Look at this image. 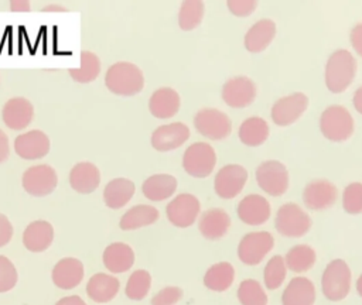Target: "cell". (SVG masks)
Instances as JSON below:
<instances>
[{
    "label": "cell",
    "instance_id": "obj_1",
    "mask_svg": "<svg viewBox=\"0 0 362 305\" xmlns=\"http://www.w3.org/2000/svg\"><path fill=\"white\" fill-rule=\"evenodd\" d=\"M105 85L115 95L134 96L141 92L144 86V76L137 65L120 61L110 65L106 71Z\"/></svg>",
    "mask_w": 362,
    "mask_h": 305
},
{
    "label": "cell",
    "instance_id": "obj_2",
    "mask_svg": "<svg viewBox=\"0 0 362 305\" xmlns=\"http://www.w3.org/2000/svg\"><path fill=\"white\" fill-rule=\"evenodd\" d=\"M356 61L346 49L334 51L325 65V85L332 93L344 92L354 80Z\"/></svg>",
    "mask_w": 362,
    "mask_h": 305
},
{
    "label": "cell",
    "instance_id": "obj_3",
    "mask_svg": "<svg viewBox=\"0 0 362 305\" xmlns=\"http://www.w3.org/2000/svg\"><path fill=\"white\" fill-rule=\"evenodd\" d=\"M321 289L324 297L332 302L342 301L349 294L351 270L344 260L335 258L327 264L321 278Z\"/></svg>",
    "mask_w": 362,
    "mask_h": 305
},
{
    "label": "cell",
    "instance_id": "obj_4",
    "mask_svg": "<svg viewBox=\"0 0 362 305\" xmlns=\"http://www.w3.org/2000/svg\"><path fill=\"white\" fill-rule=\"evenodd\" d=\"M354 119L348 109L341 104L328 106L320 116V130L331 141L348 140L354 133Z\"/></svg>",
    "mask_w": 362,
    "mask_h": 305
},
{
    "label": "cell",
    "instance_id": "obj_5",
    "mask_svg": "<svg viewBox=\"0 0 362 305\" xmlns=\"http://www.w3.org/2000/svg\"><path fill=\"white\" fill-rule=\"evenodd\" d=\"M274 227L286 237H301L310 230L311 219L297 203L288 202L277 209Z\"/></svg>",
    "mask_w": 362,
    "mask_h": 305
},
{
    "label": "cell",
    "instance_id": "obj_6",
    "mask_svg": "<svg viewBox=\"0 0 362 305\" xmlns=\"http://www.w3.org/2000/svg\"><path fill=\"white\" fill-rule=\"evenodd\" d=\"M216 154L212 145L204 141L192 143L182 155L184 171L194 178H206L215 168Z\"/></svg>",
    "mask_w": 362,
    "mask_h": 305
},
{
    "label": "cell",
    "instance_id": "obj_7",
    "mask_svg": "<svg viewBox=\"0 0 362 305\" xmlns=\"http://www.w3.org/2000/svg\"><path fill=\"white\" fill-rule=\"evenodd\" d=\"M197 131L209 140H223L232 131V123L228 114L214 107H204L194 116Z\"/></svg>",
    "mask_w": 362,
    "mask_h": 305
},
{
    "label": "cell",
    "instance_id": "obj_8",
    "mask_svg": "<svg viewBox=\"0 0 362 305\" xmlns=\"http://www.w3.org/2000/svg\"><path fill=\"white\" fill-rule=\"evenodd\" d=\"M256 181L267 195L281 196L288 188V171L280 161L267 160L256 168Z\"/></svg>",
    "mask_w": 362,
    "mask_h": 305
},
{
    "label": "cell",
    "instance_id": "obj_9",
    "mask_svg": "<svg viewBox=\"0 0 362 305\" xmlns=\"http://www.w3.org/2000/svg\"><path fill=\"white\" fill-rule=\"evenodd\" d=\"M274 239L269 232H250L245 234L238 246V257L246 265H257L273 249Z\"/></svg>",
    "mask_w": 362,
    "mask_h": 305
},
{
    "label": "cell",
    "instance_id": "obj_10",
    "mask_svg": "<svg viewBox=\"0 0 362 305\" xmlns=\"http://www.w3.org/2000/svg\"><path fill=\"white\" fill-rule=\"evenodd\" d=\"M23 188L33 196H47L58 185V175L51 165L38 164L25 169L21 178Z\"/></svg>",
    "mask_w": 362,
    "mask_h": 305
},
{
    "label": "cell",
    "instance_id": "obj_11",
    "mask_svg": "<svg viewBox=\"0 0 362 305\" xmlns=\"http://www.w3.org/2000/svg\"><path fill=\"white\" fill-rule=\"evenodd\" d=\"M247 181V171L239 164H228L222 167L214 179L215 193L222 199L238 196Z\"/></svg>",
    "mask_w": 362,
    "mask_h": 305
},
{
    "label": "cell",
    "instance_id": "obj_12",
    "mask_svg": "<svg viewBox=\"0 0 362 305\" xmlns=\"http://www.w3.org/2000/svg\"><path fill=\"white\" fill-rule=\"evenodd\" d=\"M308 106V97L303 92H296L288 96H283L274 102L270 116L274 124L286 127L293 124L305 112Z\"/></svg>",
    "mask_w": 362,
    "mask_h": 305
},
{
    "label": "cell",
    "instance_id": "obj_13",
    "mask_svg": "<svg viewBox=\"0 0 362 305\" xmlns=\"http://www.w3.org/2000/svg\"><path fill=\"white\" fill-rule=\"evenodd\" d=\"M201 210L199 201L192 193H180L165 208L167 219L177 227H188L194 225Z\"/></svg>",
    "mask_w": 362,
    "mask_h": 305
},
{
    "label": "cell",
    "instance_id": "obj_14",
    "mask_svg": "<svg viewBox=\"0 0 362 305\" xmlns=\"http://www.w3.org/2000/svg\"><path fill=\"white\" fill-rule=\"evenodd\" d=\"M256 97V85L247 76H235L222 86L223 102L235 109L247 107Z\"/></svg>",
    "mask_w": 362,
    "mask_h": 305
},
{
    "label": "cell",
    "instance_id": "obj_15",
    "mask_svg": "<svg viewBox=\"0 0 362 305\" xmlns=\"http://www.w3.org/2000/svg\"><path fill=\"white\" fill-rule=\"evenodd\" d=\"M338 199L337 186L328 179H314L303 191V202L311 210L331 208Z\"/></svg>",
    "mask_w": 362,
    "mask_h": 305
},
{
    "label": "cell",
    "instance_id": "obj_16",
    "mask_svg": "<svg viewBox=\"0 0 362 305\" xmlns=\"http://www.w3.org/2000/svg\"><path fill=\"white\" fill-rule=\"evenodd\" d=\"M51 143L41 130H30L14 140V151L23 160H40L49 152Z\"/></svg>",
    "mask_w": 362,
    "mask_h": 305
},
{
    "label": "cell",
    "instance_id": "obj_17",
    "mask_svg": "<svg viewBox=\"0 0 362 305\" xmlns=\"http://www.w3.org/2000/svg\"><path fill=\"white\" fill-rule=\"evenodd\" d=\"M189 138V128L181 121L157 127L151 134V145L157 151H171L181 147Z\"/></svg>",
    "mask_w": 362,
    "mask_h": 305
},
{
    "label": "cell",
    "instance_id": "obj_18",
    "mask_svg": "<svg viewBox=\"0 0 362 305\" xmlns=\"http://www.w3.org/2000/svg\"><path fill=\"white\" fill-rule=\"evenodd\" d=\"M236 213L245 225L259 226L270 217L272 208L264 196L257 193H249L238 203Z\"/></svg>",
    "mask_w": 362,
    "mask_h": 305
},
{
    "label": "cell",
    "instance_id": "obj_19",
    "mask_svg": "<svg viewBox=\"0 0 362 305\" xmlns=\"http://www.w3.org/2000/svg\"><path fill=\"white\" fill-rule=\"evenodd\" d=\"M1 117L8 128L23 130L31 123L34 117V107L25 97H11L4 103Z\"/></svg>",
    "mask_w": 362,
    "mask_h": 305
},
{
    "label": "cell",
    "instance_id": "obj_20",
    "mask_svg": "<svg viewBox=\"0 0 362 305\" xmlns=\"http://www.w3.org/2000/svg\"><path fill=\"white\" fill-rule=\"evenodd\" d=\"M83 264L75 257L61 258L52 268V282L61 289H72L83 280Z\"/></svg>",
    "mask_w": 362,
    "mask_h": 305
},
{
    "label": "cell",
    "instance_id": "obj_21",
    "mask_svg": "<svg viewBox=\"0 0 362 305\" xmlns=\"http://www.w3.org/2000/svg\"><path fill=\"white\" fill-rule=\"evenodd\" d=\"M100 184V171L99 168L89 162L82 161L74 165L69 172V185L74 191L82 195L92 193Z\"/></svg>",
    "mask_w": 362,
    "mask_h": 305
},
{
    "label": "cell",
    "instance_id": "obj_22",
    "mask_svg": "<svg viewBox=\"0 0 362 305\" xmlns=\"http://www.w3.org/2000/svg\"><path fill=\"white\" fill-rule=\"evenodd\" d=\"M54 240V227L47 220L31 222L23 233V244L28 251H45Z\"/></svg>",
    "mask_w": 362,
    "mask_h": 305
},
{
    "label": "cell",
    "instance_id": "obj_23",
    "mask_svg": "<svg viewBox=\"0 0 362 305\" xmlns=\"http://www.w3.org/2000/svg\"><path fill=\"white\" fill-rule=\"evenodd\" d=\"M230 227L229 215L221 208L206 209L199 219L198 229L208 240H218L226 234Z\"/></svg>",
    "mask_w": 362,
    "mask_h": 305
},
{
    "label": "cell",
    "instance_id": "obj_24",
    "mask_svg": "<svg viewBox=\"0 0 362 305\" xmlns=\"http://www.w3.org/2000/svg\"><path fill=\"white\" fill-rule=\"evenodd\" d=\"M276 23L270 18L256 21L245 35V48L253 54L264 51L276 37Z\"/></svg>",
    "mask_w": 362,
    "mask_h": 305
},
{
    "label": "cell",
    "instance_id": "obj_25",
    "mask_svg": "<svg viewBox=\"0 0 362 305\" xmlns=\"http://www.w3.org/2000/svg\"><path fill=\"white\" fill-rule=\"evenodd\" d=\"M180 95L171 88H160L150 96L148 110L157 119H170L180 110Z\"/></svg>",
    "mask_w": 362,
    "mask_h": 305
},
{
    "label": "cell",
    "instance_id": "obj_26",
    "mask_svg": "<svg viewBox=\"0 0 362 305\" xmlns=\"http://www.w3.org/2000/svg\"><path fill=\"white\" fill-rule=\"evenodd\" d=\"M315 287L307 277H294L281 294L283 305H314Z\"/></svg>",
    "mask_w": 362,
    "mask_h": 305
},
{
    "label": "cell",
    "instance_id": "obj_27",
    "mask_svg": "<svg viewBox=\"0 0 362 305\" xmlns=\"http://www.w3.org/2000/svg\"><path fill=\"white\" fill-rule=\"evenodd\" d=\"M119 288L120 282L116 277L105 273H96L89 278L86 284V294L93 302L105 304L117 295Z\"/></svg>",
    "mask_w": 362,
    "mask_h": 305
},
{
    "label": "cell",
    "instance_id": "obj_28",
    "mask_svg": "<svg viewBox=\"0 0 362 305\" xmlns=\"http://www.w3.org/2000/svg\"><path fill=\"white\" fill-rule=\"evenodd\" d=\"M103 264L105 267L115 274L124 273L132 268L134 264V251L126 243H112L103 251Z\"/></svg>",
    "mask_w": 362,
    "mask_h": 305
},
{
    "label": "cell",
    "instance_id": "obj_29",
    "mask_svg": "<svg viewBox=\"0 0 362 305\" xmlns=\"http://www.w3.org/2000/svg\"><path fill=\"white\" fill-rule=\"evenodd\" d=\"M175 189L177 179L170 174H154L148 177L141 185L143 195L153 202L168 199L170 196L174 195Z\"/></svg>",
    "mask_w": 362,
    "mask_h": 305
},
{
    "label": "cell",
    "instance_id": "obj_30",
    "mask_svg": "<svg viewBox=\"0 0 362 305\" xmlns=\"http://www.w3.org/2000/svg\"><path fill=\"white\" fill-rule=\"evenodd\" d=\"M134 182L127 178H115L109 181L103 189L105 205L110 209L123 208L134 195Z\"/></svg>",
    "mask_w": 362,
    "mask_h": 305
},
{
    "label": "cell",
    "instance_id": "obj_31",
    "mask_svg": "<svg viewBox=\"0 0 362 305\" xmlns=\"http://www.w3.org/2000/svg\"><path fill=\"white\" fill-rule=\"evenodd\" d=\"M160 213L151 205H136L130 208L119 222L122 230H136L144 226H150L157 222Z\"/></svg>",
    "mask_w": 362,
    "mask_h": 305
},
{
    "label": "cell",
    "instance_id": "obj_32",
    "mask_svg": "<svg viewBox=\"0 0 362 305\" xmlns=\"http://www.w3.org/2000/svg\"><path fill=\"white\" fill-rule=\"evenodd\" d=\"M269 131L270 128L264 119L259 116H252L242 121V124L239 126L238 134H239V140L245 145L257 147L267 140Z\"/></svg>",
    "mask_w": 362,
    "mask_h": 305
},
{
    "label": "cell",
    "instance_id": "obj_33",
    "mask_svg": "<svg viewBox=\"0 0 362 305\" xmlns=\"http://www.w3.org/2000/svg\"><path fill=\"white\" fill-rule=\"evenodd\" d=\"M235 280V268L228 261L215 263L204 275V285L215 292L226 291Z\"/></svg>",
    "mask_w": 362,
    "mask_h": 305
},
{
    "label": "cell",
    "instance_id": "obj_34",
    "mask_svg": "<svg viewBox=\"0 0 362 305\" xmlns=\"http://www.w3.org/2000/svg\"><path fill=\"white\" fill-rule=\"evenodd\" d=\"M315 260H317L315 250L308 244L293 246L284 257L286 267L293 273H298V274L308 271L315 264Z\"/></svg>",
    "mask_w": 362,
    "mask_h": 305
},
{
    "label": "cell",
    "instance_id": "obj_35",
    "mask_svg": "<svg viewBox=\"0 0 362 305\" xmlns=\"http://www.w3.org/2000/svg\"><path fill=\"white\" fill-rule=\"evenodd\" d=\"M100 73V59L95 52L82 51L81 65L78 68H71L69 75L75 82L89 83L93 82Z\"/></svg>",
    "mask_w": 362,
    "mask_h": 305
},
{
    "label": "cell",
    "instance_id": "obj_36",
    "mask_svg": "<svg viewBox=\"0 0 362 305\" xmlns=\"http://www.w3.org/2000/svg\"><path fill=\"white\" fill-rule=\"evenodd\" d=\"M204 1L201 0H185L181 3L178 13V25L184 31H191L198 27L204 17Z\"/></svg>",
    "mask_w": 362,
    "mask_h": 305
},
{
    "label": "cell",
    "instance_id": "obj_37",
    "mask_svg": "<svg viewBox=\"0 0 362 305\" xmlns=\"http://www.w3.org/2000/svg\"><path fill=\"white\" fill-rule=\"evenodd\" d=\"M238 299L240 305H267V295L263 287L253 278H246L239 284Z\"/></svg>",
    "mask_w": 362,
    "mask_h": 305
},
{
    "label": "cell",
    "instance_id": "obj_38",
    "mask_svg": "<svg viewBox=\"0 0 362 305\" xmlns=\"http://www.w3.org/2000/svg\"><path fill=\"white\" fill-rule=\"evenodd\" d=\"M151 287V275L147 270H136L127 280L124 292L126 297L133 301H140L146 298Z\"/></svg>",
    "mask_w": 362,
    "mask_h": 305
},
{
    "label": "cell",
    "instance_id": "obj_39",
    "mask_svg": "<svg viewBox=\"0 0 362 305\" xmlns=\"http://www.w3.org/2000/svg\"><path fill=\"white\" fill-rule=\"evenodd\" d=\"M286 273H287V267L284 263V258L281 256H273L264 270H263V280H264V285L267 289H277L284 278H286Z\"/></svg>",
    "mask_w": 362,
    "mask_h": 305
},
{
    "label": "cell",
    "instance_id": "obj_40",
    "mask_svg": "<svg viewBox=\"0 0 362 305\" xmlns=\"http://www.w3.org/2000/svg\"><path fill=\"white\" fill-rule=\"evenodd\" d=\"M342 208L349 215L362 213V182H352L342 192Z\"/></svg>",
    "mask_w": 362,
    "mask_h": 305
},
{
    "label": "cell",
    "instance_id": "obj_41",
    "mask_svg": "<svg viewBox=\"0 0 362 305\" xmlns=\"http://www.w3.org/2000/svg\"><path fill=\"white\" fill-rule=\"evenodd\" d=\"M17 270L14 264L6 257L0 256V292H7L17 284Z\"/></svg>",
    "mask_w": 362,
    "mask_h": 305
},
{
    "label": "cell",
    "instance_id": "obj_42",
    "mask_svg": "<svg viewBox=\"0 0 362 305\" xmlns=\"http://www.w3.org/2000/svg\"><path fill=\"white\" fill-rule=\"evenodd\" d=\"M184 292L180 287L168 285L160 289L153 298H151V305H174L182 298Z\"/></svg>",
    "mask_w": 362,
    "mask_h": 305
},
{
    "label": "cell",
    "instance_id": "obj_43",
    "mask_svg": "<svg viewBox=\"0 0 362 305\" xmlns=\"http://www.w3.org/2000/svg\"><path fill=\"white\" fill-rule=\"evenodd\" d=\"M229 11L238 17H246L252 14L257 6L255 0H229L226 1Z\"/></svg>",
    "mask_w": 362,
    "mask_h": 305
},
{
    "label": "cell",
    "instance_id": "obj_44",
    "mask_svg": "<svg viewBox=\"0 0 362 305\" xmlns=\"http://www.w3.org/2000/svg\"><path fill=\"white\" fill-rule=\"evenodd\" d=\"M13 237V225L8 217L0 213V247L8 244Z\"/></svg>",
    "mask_w": 362,
    "mask_h": 305
},
{
    "label": "cell",
    "instance_id": "obj_45",
    "mask_svg": "<svg viewBox=\"0 0 362 305\" xmlns=\"http://www.w3.org/2000/svg\"><path fill=\"white\" fill-rule=\"evenodd\" d=\"M349 41L352 48L356 51V54L362 56V23H358L352 27L349 34Z\"/></svg>",
    "mask_w": 362,
    "mask_h": 305
},
{
    "label": "cell",
    "instance_id": "obj_46",
    "mask_svg": "<svg viewBox=\"0 0 362 305\" xmlns=\"http://www.w3.org/2000/svg\"><path fill=\"white\" fill-rule=\"evenodd\" d=\"M10 155V145H8V137L7 134L0 130V162L6 161Z\"/></svg>",
    "mask_w": 362,
    "mask_h": 305
},
{
    "label": "cell",
    "instance_id": "obj_47",
    "mask_svg": "<svg viewBox=\"0 0 362 305\" xmlns=\"http://www.w3.org/2000/svg\"><path fill=\"white\" fill-rule=\"evenodd\" d=\"M55 305H86L79 295H69L61 298Z\"/></svg>",
    "mask_w": 362,
    "mask_h": 305
},
{
    "label": "cell",
    "instance_id": "obj_48",
    "mask_svg": "<svg viewBox=\"0 0 362 305\" xmlns=\"http://www.w3.org/2000/svg\"><path fill=\"white\" fill-rule=\"evenodd\" d=\"M13 11H30V3L23 0H14L10 3Z\"/></svg>",
    "mask_w": 362,
    "mask_h": 305
},
{
    "label": "cell",
    "instance_id": "obj_49",
    "mask_svg": "<svg viewBox=\"0 0 362 305\" xmlns=\"http://www.w3.org/2000/svg\"><path fill=\"white\" fill-rule=\"evenodd\" d=\"M352 102H354V107L356 109V112L362 114V86H359V88L355 90Z\"/></svg>",
    "mask_w": 362,
    "mask_h": 305
},
{
    "label": "cell",
    "instance_id": "obj_50",
    "mask_svg": "<svg viewBox=\"0 0 362 305\" xmlns=\"http://www.w3.org/2000/svg\"><path fill=\"white\" fill-rule=\"evenodd\" d=\"M41 11H66V8H64L61 6H47Z\"/></svg>",
    "mask_w": 362,
    "mask_h": 305
},
{
    "label": "cell",
    "instance_id": "obj_51",
    "mask_svg": "<svg viewBox=\"0 0 362 305\" xmlns=\"http://www.w3.org/2000/svg\"><path fill=\"white\" fill-rule=\"evenodd\" d=\"M356 291H358V294H359L361 298H362V274H361L359 278L356 280Z\"/></svg>",
    "mask_w": 362,
    "mask_h": 305
}]
</instances>
